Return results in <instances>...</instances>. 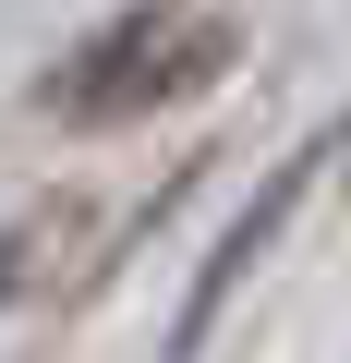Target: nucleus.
Instances as JSON below:
<instances>
[{
    "label": "nucleus",
    "mask_w": 351,
    "mask_h": 363,
    "mask_svg": "<svg viewBox=\"0 0 351 363\" xmlns=\"http://www.w3.org/2000/svg\"><path fill=\"white\" fill-rule=\"evenodd\" d=\"M218 61H230V25L206 13V0H157V13L109 25V37L49 85V109H73V121H133V109H157V97L206 85Z\"/></svg>",
    "instance_id": "nucleus-1"
}]
</instances>
